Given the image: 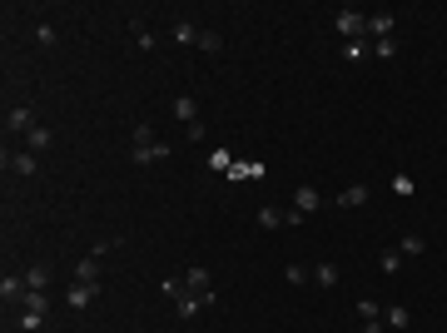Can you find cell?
Returning <instances> with one entry per match:
<instances>
[{
	"label": "cell",
	"mask_w": 447,
	"mask_h": 333,
	"mask_svg": "<svg viewBox=\"0 0 447 333\" xmlns=\"http://www.w3.org/2000/svg\"><path fill=\"white\" fill-rule=\"evenodd\" d=\"M338 35H343V40H368V15L353 11V6L338 11Z\"/></svg>",
	"instance_id": "cell-1"
},
{
	"label": "cell",
	"mask_w": 447,
	"mask_h": 333,
	"mask_svg": "<svg viewBox=\"0 0 447 333\" xmlns=\"http://www.w3.org/2000/svg\"><path fill=\"white\" fill-rule=\"evenodd\" d=\"M35 130V109L30 104H11L6 109V135H30Z\"/></svg>",
	"instance_id": "cell-2"
},
{
	"label": "cell",
	"mask_w": 447,
	"mask_h": 333,
	"mask_svg": "<svg viewBox=\"0 0 447 333\" xmlns=\"http://www.w3.org/2000/svg\"><path fill=\"white\" fill-rule=\"evenodd\" d=\"M393 30H398V15L393 11H373L368 15V35L373 40H393Z\"/></svg>",
	"instance_id": "cell-3"
},
{
	"label": "cell",
	"mask_w": 447,
	"mask_h": 333,
	"mask_svg": "<svg viewBox=\"0 0 447 333\" xmlns=\"http://www.w3.org/2000/svg\"><path fill=\"white\" fill-rule=\"evenodd\" d=\"M95 294H99V284H80V279H75V284L65 289V304L80 313V308H90V304H95Z\"/></svg>",
	"instance_id": "cell-4"
},
{
	"label": "cell",
	"mask_w": 447,
	"mask_h": 333,
	"mask_svg": "<svg viewBox=\"0 0 447 333\" xmlns=\"http://www.w3.org/2000/svg\"><path fill=\"white\" fill-rule=\"evenodd\" d=\"M294 209L308 219V214H318V209H323V194H318L313 184H298V194H294Z\"/></svg>",
	"instance_id": "cell-5"
},
{
	"label": "cell",
	"mask_w": 447,
	"mask_h": 333,
	"mask_svg": "<svg viewBox=\"0 0 447 333\" xmlns=\"http://www.w3.org/2000/svg\"><path fill=\"white\" fill-rule=\"evenodd\" d=\"M214 304H219V294H184L174 308H179V318H194L199 308H214Z\"/></svg>",
	"instance_id": "cell-6"
},
{
	"label": "cell",
	"mask_w": 447,
	"mask_h": 333,
	"mask_svg": "<svg viewBox=\"0 0 447 333\" xmlns=\"http://www.w3.org/2000/svg\"><path fill=\"white\" fill-rule=\"evenodd\" d=\"M30 289H25V273H6V279H0V299L6 304H20Z\"/></svg>",
	"instance_id": "cell-7"
},
{
	"label": "cell",
	"mask_w": 447,
	"mask_h": 333,
	"mask_svg": "<svg viewBox=\"0 0 447 333\" xmlns=\"http://www.w3.org/2000/svg\"><path fill=\"white\" fill-rule=\"evenodd\" d=\"M254 219H259V229H284V224H289V209H273V204H263Z\"/></svg>",
	"instance_id": "cell-8"
},
{
	"label": "cell",
	"mask_w": 447,
	"mask_h": 333,
	"mask_svg": "<svg viewBox=\"0 0 447 333\" xmlns=\"http://www.w3.org/2000/svg\"><path fill=\"white\" fill-rule=\"evenodd\" d=\"M35 159H40V154H30V149H20V154L6 149V170H15V175H35Z\"/></svg>",
	"instance_id": "cell-9"
},
{
	"label": "cell",
	"mask_w": 447,
	"mask_h": 333,
	"mask_svg": "<svg viewBox=\"0 0 447 333\" xmlns=\"http://www.w3.org/2000/svg\"><path fill=\"white\" fill-rule=\"evenodd\" d=\"M229 179H234V184H244V179H263V164H259V159H239L234 170H229Z\"/></svg>",
	"instance_id": "cell-10"
},
{
	"label": "cell",
	"mask_w": 447,
	"mask_h": 333,
	"mask_svg": "<svg viewBox=\"0 0 447 333\" xmlns=\"http://www.w3.org/2000/svg\"><path fill=\"white\" fill-rule=\"evenodd\" d=\"M174 115L184 120V130L199 125V100H194V95H179V100H174Z\"/></svg>",
	"instance_id": "cell-11"
},
{
	"label": "cell",
	"mask_w": 447,
	"mask_h": 333,
	"mask_svg": "<svg viewBox=\"0 0 447 333\" xmlns=\"http://www.w3.org/2000/svg\"><path fill=\"white\" fill-rule=\"evenodd\" d=\"M75 279H80V284H99V254H95V249H90V259L75 264Z\"/></svg>",
	"instance_id": "cell-12"
},
{
	"label": "cell",
	"mask_w": 447,
	"mask_h": 333,
	"mask_svg": "<svg viewBox=\"0 0 447 333\" xmlns=\"http://www.w3.org/2000/svg\"><path fill=\"white\" fill-rule=\"evenodd\" d=\"M130 159H135L139 170H144V164H159V159H170V144H149V149H130Z\"/></svg>",
	"instance_id": "cell-13"
},
{
	"label": "cell",
	"mask_w": 447,
	"mask_h": 333,
	"mask_svg": "<svg viewBox=\"0 0 447 333\" xmlns=\"http://www.w3.org/2000/svg\"><path fill=\"white\" fill-rule=\"evenodd\" d=\"M50 144H55V135H50V130H45V125H35V130H30V135H25V149H30V154H45V149H50Z\"/></svg>",
	"instance_id": "cell-14"
},
{
	"label": "cell",
	"mask_w": 447,
	"mask_h": 333,
	"mask_svg": "<svg viewBox=\"0 0 447 333\" xmlns=\"http://www.w3.org/2000/svg\"><path fill=\"white\" fill-rule=\"evenodd\" d=\"M170 35H174V45H199V25L194 20H174Z\"/></svg>",
	"instance_id": "cell-15"
},
{
	"label": "cell",
	"mask_w": 447,
	"mask_h": 333,
	"mask_svg": "<svg viewBox=\"0 0 447 333\" xmlns=\"http://www.w3.org/2000/svg\"><path fill=\"white\" fill-rule=\"evenodd\" d=\"M130 30H135V45H139V50H154V45H159V40H154V30H149L139 15H130Z\"/></svg>",
	"instance_id": "cell-16"
},
{
	"label": "cell",
	"mask_w": 447,
	"mask_h": 333,
	"mask_svg": "<svg viewBox=\"0 0 447 333\" xmlns=\"http://www.w3.org/2000/svg\"><path fill=\"white\" fill-rule=\"evenodd\" d=\"M358 204H368V184H348L338 194V209H358Z\"/></svg>",
	"instance_id": "cell-17"
},
{
	"label": "cell",
	"mask_w": 447,
	"mask_h": 333,
	"mask_svg": "<svg viewBox=\"0 0 447 333\" xmlns=\"http://www.w3.org/2000/svg\"><path fill=\"white\" fill-rule=\"evenodd\" d=\"M45 284H50V269H45V264L25 269V289H30V294H45Z\"/></svg>",
	"instance_id": "cell-18"
},
{
	"label": "cell",
	"mask_w": 447,
	"mask_h": 333,
	"mask_svg": "<svg viewBox=\"0 0 447 333\" xmlns=\"http://www.w3.org/2000/svg\"><path fill=\"white\" fill-rule=\"evenodd\" d=\"M184 284H189V294H214V289H209V269H189Z\"/></svg>",
	"instance_id": "cell-19"
},
{
	"label": "cell",
	"mask_w": 447,
	"mask_h": 333,
	"mask_svg": "<svg viewBox=\"0 0 447 333\" xmlns=\"http://www.w3.org/2000/svg\"><path fill=\"white\" fill-rule=\"evenodd\" d=\"M313 279H318L323 289H338V279H343V273H338V264H318V269H313Z\"/></svg>",
	"instance_id": "cell-20"
},
{
	"label": "cell",
	"mask_w": 447,
	"mask_h": 333,
	"mask_svg": "<svg viewBox=\"0 0 447 333\" xmlns=\"http://www.w3.org/2000/svg\"><path fill=\"white\" fill-rule=\"evenodd\" d=\"M234 164H239V159H234L229 149H214V154H209V170H214V175H229Z\"/></svg>",
	"instance_id": "cell-21"
},
{
	"label": "cell",
	"mask_w": 447,
	"mask_h": 333,
	"mask_svg": "<svg viewBox=\"0 0 447 333\" xmlns=\"http://www.w3.org/2000/svg\"><path fill=\"white\" fill-rule=\"evenodd\" d=\"M20 308H25V313H40V318H45V313H50V294H25V299H20Z\"/></svg>",
	"instance_id": "cell-22"
},
{
	"label": "cell",
	"mask_w": 447,
	"mask_h": 333,
	"mask_svg": "<svg viewBox=\"0 0 447 333\" xmlns=\"http://www.w3.org/2000/svg\"><path fill=\"white\" fill-rule=\"evenodd\" d=\"M159 294H170V299L179 304V299L189 294V284H184V279H174V273H170V279H159Z\"/></svg>",
	"instance_id": "cell-23"
},
{
	"label": "cell",
	"mask_w": 447,
	"mask_h": 333,
	"mask_svg": "<svg viewBox=\"0 0 447 333\" xmlns=\"http://www.w3.org/2000/svg\"><path fill=\"white\" fill-rule=\"evenodd\" d=\"M199 50H204V55H219V50H224V35H219V30H199Z\"/></svg>",
	"instance_id": "cell-24"
},
{
	"label": "cell",
	"mask_w": 447,
	"mask_h": 333,
	"mask_svg": "<svg viewBox=\"0 0 447 333\" xmlns=\"http://www.w3.org/2000/svg\"><path fill=\"white\" fill-rule=\"evenodd\" d=\"M130 144H135V149H149V144H159V140H154V125H135Z\"/></svg>",
	"instance_id": "cell-25"
},
{
	"label": "cell",
	"mask_w": 447,
	"mask_h": 333,
	"mask_svg": "<svg viewBox=\"0 0 447 333\" xmlns=\"http://www.w3.org/2000/svg\"><path fill=\"white\" fill-rule=\"evenodd\" d=\"M343 60H348V65L368 60V40H348V45H343Z\"/></svg>",
	"instance_id": "cell-26"
},
{
	"label": "cell",
	"mask_w": 447,
	"mask_h": 333,
	"mask_svg": "<svg viewBox=\"0 0 447 333\" xmlns=\"http://www.w3.org/2000/svg\"><path fill=\"white\" fill-rule=\"evenodd\" d=\"M383 323H387V333H393V328H408V308H403V304H393V308L383 313Z\"/></svg>",
	"instance_id": "cell-27"
},
{
	"label": "cell",
	"mask_w": 447,
	"mask_h": 333,
	"mask_svg": "<svg viewBox=\"0 0 447 333\" xmlns=\"http://www.w3.org/2000/svg\"><path fill=\"white\" fill-rule=\"evenodd\" d=\"M378 264H383V273H398V269H403V249H383Z\"/></svg>",
	"instance_id": "cell-28"
},
{
	"label": "cell",
	"mask_w": 447,
	"mask_h": 333,
	"mask_svg": "<svg viewBox=\"0 0 447 333\" xmlns=\"http://www.w3.org/2000/svg\"><path fill=\"white\" fill-rule=\"evenodd\" d=\"M398 55V40H373V60H393Z\"/></svg>",
	"instance_id": "cell-29"
},
{
	"label": "cell",
	"mask_w": 447,
	"mask_h": 333,
	"mask_svg": "<svg viewBox=\"0 0 447 333\" xmlns=\"http://www.w3.org/2000/svg\"><path fill=\"white\" fill-rule=\"evenodd\" d=\"M398 249H403V254L413 259V254H427V239H422V234H408V239H403Z\"/></svg>",
	"instance_id": "cell-30"
},
{
	"label": "cell",
	"mask_w": 447,
	"mask_h": 333,
	"mask_svg": "<svg viewBox=\"0 0 447 333\" xmlns=\"http://www.w3.org/2000/svg\"><path fill=\"white\" fill-rule=\"evenodd\" d=\"M20 328H25V333H45V318H40V313H25V308H20Z\"/></svg>",
	"instance_id": "cell-31"
},
{
	"label": "cell",
	"mask_w": 447,
	"mask_h": 333,
	"mask_svg": "<svg viewBox=\"0 0 447 333\" xmlns=\"http://www.w3.org/2000/svg\"><path fill=\"white\" fill-rule=\"evenodd\" d=\"M308 279H313V273L303 264H289V284H308Z\"/></svg>",
	"instance_id": "cell-32"
},
{
	"label": "cell",
	"mask_w": 447,
	"mask_h": 333,
	"mask_svg": "<svg viewBox=\"0 0 447 333\" xmlns=\"http://www.w3.org/2000/svg\"><path fill=\"white\" fill-rule=\"evenodd\" d=\"M393 194H418V184H413L408 175H398V179H393Z\"/></svg>",
	"instance_id": "cell-33"
},
{
	"label": "cell",
	"mask_w": 447,
	"mask_h": 333,
	"mask_svg": "<svg viewBox=\"0 0 447 333\" xmlns=\"http://www.w3.org/2000/svg\"><path fill=\"white\" fill-rule=\"evenodd\" d=\"M358 318H383V308H378L373 299H363V304H358Z\"/></svg>",
	"instance_id": "cell-34"
},
{
	"label": "cell",
	"mask_w": 447,
	"mask_h": 333,
	"mask_svg": "<svg viewBox=\"0 0 447 333\" xmlns=\"http://www.w3.org/2000/svg\"><path fill=\"white\" fill-rule=\"evenodd\" d=\"M363 333H387V323L383 318H363Z\"/></svg>",
	"instance_id": "cell-35"
}]
</instances>
